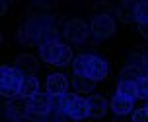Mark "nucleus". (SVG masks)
<instances>
[{
	"mask_svg": "<svg viewBox=\"0 0 148 122\" xmlns=\"http://www.w3.org/2000/svg\"><path fill=\"white\" fill-rule=\"evenodd\" d=\"M144 108H146V110H148V101H146V107H144Z\"/></svg>",
	"mask_w": 148,
	"mask_h": 122,
	"instance_id": "nucleus-27",
	"label": "nucleus"
},
{
	"mask_svg": "<svg viewBox=\"0 0 148 122\" xmlns=\"http://www.w3.org/2000/svg\"><path fill=\"white\" fill-rule=\"evenodd\" d=\"M90 33H92V29L86 25V22H82V20H70L64 25V37H66L70 43H76V45L86 43Z\"/></svg>",
	"mask_w": 148,
	"mask_h": 122,
	"instance_id": "nucleus-4",
	"label": "nucleus"
},
{
	"mask_svg": "<svg viewBox=\"0 0 148 122\" xmlns=\"http://www.w3.org/2000/svg\"><path fill=\"white\" fill-rule=\"evenodd\" d=\"M131 122H148V110L146 108H136L133 113V120Z\"/></svg>",
	"mask_w": 148,
	"mask_h": 122,
	"instance_id": "nucleus-23",
	"label": "nucleus"
},
{
	"mask_svg": "<svg viewBox=\"0 0 148 122\" xmlns=\"http://www.w3.org/2000/svg\"><path fill=\"white\" fill-rule=\"evenodd\" d=\"M39 33H41L39 20H29L27 23L20 25V29H18V41L22 45H35V43H39Z\"/></svg>",
	"mask_w": 148,
	"mask_h": 122,
	"instance_id": "nucleus-7",
	"label": "nucleus"
},
{
	"mask_svg": "<svg viewBox=\"0 0 148 122\" xmlns=\"http://www.w3.org/2000/svg\"><path fill=\"white\" fill-rule=\"evenodd\" d=\"M16 68L23 74V76H33V74L39 70V62H37L35 56L31 54H20L16 58Z\"/></svg>",
	"mask_w": 148,
	"mask_h": 122,
	"instance_id": "nucleus-13",
	"label": "nucleus"
},
{
	"mask_svg": "<svg viewBox=\"0 0 148 122\" xmlns=\"http://www.w3.org/2000/svg\"><path fill=\"white\" fill-rule=\"evenodd\" d=\"M62 49H64V45H60V41L59 43L41 45V47H39V56L43 58L45 62H49V64H57L60 54H62Z\"/></svg>",
	"mask_w": 148,
	"mask_h": 122,
	"instance_id": "nucleus-10",
	"label": "nucleus"
},
{
	"mask_svg": "<svg viewBox=\"0 0 148 122\" xmlns=\"http://www.w3.org/2000/svg\"><path fill=\"white\" fill-rule=\"evenodd\" d=\"M146 70L142 66H134V64H127L121 74H119V81H133V83H138L144 76H146Z\"/></svg>",
	"mask_w": 148,
	"mask_h": 122,
	"instance_id": "nucleus-14",
	"label": "nucleus"
},
{
	"mask_svg": "<svg viewBox=\"0 0 148 122\" xmlns=\"http://www.w3.org/2000/svg\"><path fill=\"white\" fill-rule=\"evenodd\" d=\"M136 23L138 25L148 23V0H142L136 4Z\"/></svg>",
	"mask_w": 148,
	"mask_h": 122,
	"instance_id": "nucleus-19",
	"label": "nucleus"
},
{
	"mask_svg": "<svg viewBox=\"0 0 148 122\" xmlns=\"http://www.w3.org/2000/svg\"><path fill=\"white\" fill-rule=\"evenodd\" d=\"M88 116L90 118H101L105 116V110H107V101L101 95H90L88 99Z\"/></svg>",
	"mask_w": 148,
	"mask_h": 122,
	"instance_id": "nucleus-11",
	"label": "nucleus"
},
{
	"mask_svg": "<svg viewBox=\"0 0 148 122\" xmlns=\"http://www.w3.org/2000/svg\"><path fill=\"white\" fill-rule=\"evenodd\" d=\"M138 33H140L144 39H148V23H144V25H138Z\"/></svg>",
	"mask_w": 148,
	"mask_h": 122,
	"instance_id": "nucleus-24",
	"label": "nucleus"
},
{
	"mask_svg": "<svg viewBox=\"0 0 148 122\" xmlns=\"http://www.w3.org/2000/svg\"><path fill=\"white\" fill-rule=\"evenodd\" d=\"M4 116L10 118V122L27 118V116H29V99H23V97H16V99H12L10 105L4 107Z\"/></svg>",
	"mask_w": 148,
	"mask_h": 122,
	"instance_id": "nucleus-6",
	"label": "nucleus"
},
{
	"mask_svg": "<svg viewBox=\"0 0 148 122\" xmlns=\"http://www.w3.org/2000/svg\"><path fill=\"white\" fill-rule=\"evenodd\" d=\"M39 93V79L35 76H25L22 81V87H20V97L23 99H31Z\"/></svg>",
	"mask_w": 148,
	"mask_h": 122,
	"instance_id": "nucleus-16",
	"label": "nucleus"
},
{
	"mask_svg": "<svg viewBox=\"0 0 148 122\" xmlns=\"http://www.w3.org/2000/svg\"><path fill=\"white\" fill-rule=\"evenodd\" d=\"M109 107H111V110H113V113H115L117 116H125V115H129V113L133 110L134 101L117 93L115 97H113V99L109 101Z\"/></svg>",
	"mask_w": 148,
	"mask_h": 122,
	"instance_id": "nucleus-12",
	"label": "nucleus"
},
{
	"mask_svg": "<svg viewBox=\"0 0 148 122\" xmlns=\"http://www.w3.org/2000/svg\"><path fill=\"white\" fill-rule=\"evenodd\" d=\"M23 76L18 68H12V66H2L0 68V93L2 97L6 99H16L20 97V87H22V81H23Z\"/></svg>",
	"mask_w": 148,
	"mask_h": 122,
	"instance_id": "nucleus-1",
	"label": "nucleus"
},
{
	"mask_svg": "<svg viewBox=\"0 0 148 122\" xmlns=\"http://www.w3.org/2000/svg\"><path fill=\"white\" fill-rule=\"evenodd\" d=\"M92 35L97 37V39H107L115 33V22H113V18L107 14H97L94 16V20H92Z\"/></svg>",
	"mask_w": 148,
	"mask_h": 122,
	"instance_id": "nucleus-5",
	"label": "nucleus"
},
{
	"mask_svg": "<svg viewBox=\"0 0 148 122\" xmlns=\"http://www.w3.org/2000/svg\"><path fill=\"white\" fill-rule=\"evenodd\" d=\"M35 122H55V116H45V118H39V120H35Z\"/></svg>",
	"mask_w": 148,
	"mask_h": 122,
	"instance_id": "nucleus-25",
	"label": "nucleus"
},
{
	"mask_svg": "<svg viewBox=\"0 0 148 122\" xmlns=\"http://www.w3.org/2000/svg\"><path fill=\"white\" fill-rule=\"evenodd\" d=\"M62 110L72 115L76 120H84V118H88V101L74 93H64L62 95Z\"/></svg>",
	"mask_w": 148,
	"mask_h": 122,
	"instance_id": "nucleus-3",
	"label": "nucleus"
},
{
	"mask_svg": "<svg viewBox=\"0 0 148 122\" xmlns=\"http://www.w3.org/2000/svg\"><path fill=\"white\" fill-rule=\"evenodd\" d=\"M16 122H29V120H27V118H23V120H16Z\"/></svg>",
	"mask_w": 148,
	"mask_h": 122,
	"instance_id": "nucleus-26",
	"label": "nucleus"
},
{
	"mask_svg": "<svg viewBox=\"0 0 148 122\" xmlns=\"http://www.w3.org/2000/svg\"><path fill=\"white\" fill-rule=\"evenodd\" d=\"M70 60H72V50H70V47H68V45H64V49H62V54H60V58H59V62H57V66H66Z\"/></svg>",
	"mask_w": 148,
	"mask_h": 122,
	"instance_id": "nucleus-21",
	"label": "nucleus"
},
{
	"mask_svg": "<svg viewBox=\"0 0 148 122\" xmlns=\"http://www.w3.org/2000/svg\"><path fill=\"white\" fill-rule=\"evenodd\" d=\"M97 56L96 54H78L74 58V76H94Z\"/></svg>",
	"mask_w": 148,
	"mask_h": 122,
	"instance_id": "nucleus-8",
	"label": "nucleus"
},
{
	"mask_svg": "<svg viewBox=\"0 0 148 122\" xmlns=\"http://www.w3.org/2000/svg\"><path fill=\"white\" fill-rule=\"evenodd\" d=\"M117 93L123 95V97H129V99H138V83H133V81H119L117 85Z\"/></svg>",
	"mask_w": 148,
	"mask_h": 122,
	"instance_id": "nucleus-18",
	"label": "nucleus"
},
{
	"mask_svg": "<svg viewBox=\"0 0 148 122\" xmlns=\"http://www.w3.org/2000/svg\"><path fill=\"white\" fill-rule=\"evenodd\" d=\"M53 115V101L49 93H39L35 97L29 99V116L27 118H33V122L39 120V118H45V116Z\"/></svg>",
	"mask_w": 148,
	"mask_h": 122,
	"instance_id": "nucleus-2",
	"label": "nucleus"
},
{
	"mask_svg": "<svg viewBox=\"0 0 148 122\" xmlns=\"http://www.w3.org/2000/svg\"><path fill=\"white\" fill-rule=\"evenodd\" d=\"M138 99H146L148 101V74L138 81Z\"/></svg>",
	"mask_w": 148,
	"mask_h": 122,
	"instance_id": "nucleus-22",
	"label": "nucleus"
},
{
	"mask_svg": "<svg viewBox=\"0 0 148 122\" xmlns=\"http://www.w3.org/2000/svg\"><path fill=\"white\" fill-rule=\"evenodd\" d=\"M136 4L138 2H131V0H127V2H121L117 8V16L121 22L125 23H133L136 22Z\"/></svg>",
	"mask_w": 148,
	"mask_h": 122,
	"instance_id": "nucleus-15",
	"label": "nucleus"
},
{
	"mask_svg": "<svg viewBox=\"0 0 148 122\" xmlns=\"http://www.w3.org/2000/svg\"><path fill=\"white\" fill-rule=\"evenodd\" d=\"M68 79L64 74H51L47 78V93L49 95H64L68 93Z\"/></svg>",
	"mask_w": 148,
	"mask_h": 122,
	"instance_id": "nucleus-9",
	"label": "nucleus"
},
{
	"mask_svg": "<svg viewBox=\"0 0 148 122\" xmlns=\"http://www.w3.org/2000/svg\"><path fill=\"white\" fill-rule=\"evenodd\" d=\"M72 85H74V91H78V93H90V91H94L96 81L88 76H74Z\"/></svg>",
	"mask_w": 148,
	"mask_h": 122,
	"instance_id": "nucleus-17",
	"label": "nucleus"
},
{
	"mask_svg": "<svg viewBox=\"0 0 148 122\" xmlns=\"http://www.w3.org/2000/svg\"><path fill=\"white\" fill-rule=\"evenodd\" d=\"M53 116H55V122H80V120H76L72 115H68L66 110H53Z\"/></svg>",
	"mask_w": 148,
	"mask_h": 122,
	"instance_id": "nucleus-20",
	"label": "nucleus"
}]
</instances>
